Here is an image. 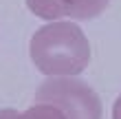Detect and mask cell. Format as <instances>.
Listing matches in <instances>:
<instances>
[{
    "instance_id": "1",
    "label": "cell",
    "mask_w": 121,
    "mask_h": 119,
    "mask_svg": "<svg viewBox=\"0 0 121 119\" xmlns=\"http://www.w3.org/2000/svg\"><path fill=\"white\" fill-rule=\"evenodd\" d=\"M29 53L35 68L48 77L79 75L90 62V42L77 22L53 20L33 33Z\"/></svg>"
},
{
    "instance_id": "2",
    "label": "cell",
    "mask_w": 121,
    "mask_h": 119,
    "mask_svg": "<svg viewBox=\"0 0 121 119\" xmlns=\"http://www.w3.org/2000/svg\"><path fill=\"white\" fill-rule=\"evenodd\" d=\"M35 101L57 106L66 119H101V99L97 90L77 75H55L35 90Z\"/></svg>"
},
{
    "instance_id": "3",
    "label": "cell",
    "mask_w": 121,
    "mask_h": 119,
    "mask_svg": "<svg viewBox=\"0 0 121 119\" xmlns=\"http://www.w3.org/2000/svg\"><path fill=\"white\" fill-rule=\"evenodd\" d=\"M110 0H62V9L66 18L77 20H92L101 16Z\"/></svg>"
},
{
    "instance_id": "4",
    "label": "cell",
    "mask_w": 121,
    "mask_h": 119,
    "mask_svg": "<svg viewBox=\"0 0 121 119\" xmlns=\"http://www.w3.org/2000/svg\"><path fill=\"white\" fill-rule=\"evenodd\" d=\"M26 7L33 16H38L42 20H60V18H66L64 16V9H62V0H26Z\"/></svg>"
},
{
    "instance_id": "5",
    "label": "cell",
    "mask_w": 121,
    "mask_h": 119,
    "mask_svg": "<svg viewBox=\"0 0 121 119\" xmlns=\"http://www.w3.org/2000/svg\"><path fill=\"white\" fill-rule=\"evenodd\" d=\"M20 119H66V115L62 113L57 106H53V104H42L38 101L35 106L26 108Z\"/></svg>"
},
{
    "instance_id": "6",
    "label": "cell",
    "mask_w": 121,
    "mask_h": 119,
    "mask_svg": "<svg viewBox=\"0 0 121 119\" xmlns=\"http://www.w3.org/2000/svg\"><path fill=\"white\" fill-rule=\"evenodd\" d=\"M0 119H20V113L16 108H2L0 110Z\"/></svg>"
},
{
    "instance_id": "7",
    "label": "cell",
    "mask_w": 121,
    "mask_h": 119,
    "mask_svg": "<svg viewBox=\"0 0 121 119\" xmlns=\"http://www.w3.org/2000/svg\"><path fill=\"white\" fill-rule=\"evenodd\" d=\"M112 119H121V95L112 104Z\"/></svg>"
}]
</instances>
